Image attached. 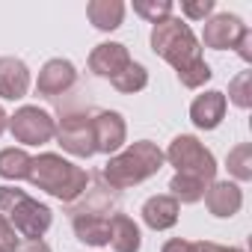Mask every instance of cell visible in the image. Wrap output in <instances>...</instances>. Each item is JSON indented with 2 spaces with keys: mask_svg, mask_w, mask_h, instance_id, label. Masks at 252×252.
<instances>
[{
  "mask_svg": "<svg viewBox=\"0 0 252 252\" xmlns=\"http://www.w3.org/2000/svg\"><path fill=\"white\" fill-rule=\"evenodd\" d=\"M163 152L158 149V143L152 140H137L131 146H125L122 152L110 155V160L101 169V178L107 181L110 190H131L143 181H149L152 175H158L163 169Z\"/></svg>",
  "mask_w": 252,
  "mask_h": 252,
  "instance_id": "6da1fadb",
  "label": "cell"
},
{
  "mask_svg": "<svg viewBox=\"0 0 252 252\" xmlns=\"http://www.w3.org/2000/svg\"><path fill=\"white\" fill-rule=\"evenodd\" d=\"M33 187L45 190L48 196L60 199L63 205H74L86 187H89V172L71 160H65L63 155H54V152H42L39 158H33L30 163V178H27Z\"/></svg>",
  "mask_w": 252,
  "mask_h": 252,
  "instance_id": "7a4b0ae2",
  "label": "cell"
},
{
  "mask_svg": "<svg viewBox=\"0 0 252 252\" xmlns=\"http://www.w3.org/2000/svg\"><path fill=\"white\" fill-rule=\"evenodd\" d=\"M152 51L160 60H166L175 68V74L190 68L193 63L205 60L193 27L184 18H175V15H169V18H163L152 27Z\"/></svg>",
  "mask_w": 252,
  "mask_h": 252,
  "instance_id": "3957f363",
  "label": "cell"
},
{
  "mask_svg": "<svg viewBox=\"0 0 252 252\" xmlns=\"http://www.w3.org/2000/svg\"><path fill=\"white\" fill-rule=\"evenodd\" d=\"M0 217H6L21 240H42L54 222V211L18 187H0Z\"/></svg>",
  "mask_w": 252,
  "mask_h": 252,
  "instance_id": "277c9868",
  "label": "cell"
},
{
  "mask_svg": "<svg viewBox=\"0 0 252 252\" xmlns=\"http://www.w3.org/2000/svg\"><path fill=\"white\" fill-rule=\"evenodd\" d=\"M163 160L169 166H175L178 175H193V178H202L208 184L217 181V158L193 134H178L169 143V149L163 152Z\"/></svg>",
  "mask_w": 252,
  "mask_h": 252,
  "instance_id": "5b68a950",
  "label": "cell"
},
{
  "mask_svg": "<svg viewBox=\"0 0 252 252\" xmlns=\"http://www.w3.org/2000/svg\"><path fill=\"white\" fill-rule=\"evenodd\" d=\"M54 140L71 158L89 160L92 155H98L95 152V134H92V113L77 110V107L63 110V116L57 119V134H54Z\"/></svg>",
  "mask_w": 252,
  "mask_h": 252,
  "instance_id": "8992f818",
  "label": "cell"
},
{
  "mask_svg": "<svg viewBox=\"0 0 252 252\" xmlns=\"http://www.w3.org/2000/svg\"><path fill=\"white\" fill-rule=\"evenodd\" d=\"M6 131H9L12 140L21 143V146H45V143H51L54 134H57V119H54L48 110L36 107V104H24V107H18V110L9 116Z\"/></svg>",
  "mask_w": 252,
  "mask_h": 252,
  "instance_id": "52a82bcc",
  "label": "cell"
},
{
  "mask_svg": "<svg viewBox=\"0 0 252 252\" xmlns=\"http://www.w3.org/2000/svg\"><path fill=\"white\" fill-rule=\"evenodd\" d=\"M92 134H95V152L98 155H116L128 143V125L116 110H95L92 113Z\"/></svg>",
  "mask_w": 252,
  "mask_h": 252,
  "instance_id": "ba28073f",
  "label": "cell"
},
{
  "mask_svg": "<svg viewBox=\"0 0 252 252\" xmlns=\"http://www.w3.org/2000/svg\"><path fill=\"white\" fill-rule=\"evenodd\" d=\"M249 27L243 24L240 15H231V12H220V15H211L202 27V39L199 45L211 48V51H228L240 42V36L246 33Z\"/></svg>",
  "mask_w": 252,
  "mask_h": 252,
  "instance_id": "9c48e42d",
  "label": "cell"
},
{
  "mask_svg": "<svg viewBox=\"0 0 252 252\" xmlns=\"http://www.w3.org/2000/svg\"><path fill=\"white\" fill-rule=\"evenodd\" d=\"M77 83V68L71 60H48L42 68H39V77H36V95L39 98H60L65 95L68 89H74Z\"/></svg>",
  "mask_w": 252,
  "mask_h": 252,
  "instance_id": "30bf717a",
  "label": "cell"
},
{
  "mask_svg": "<svg viewBox=\"0 0 252 252\" xmlns=\"http://www.w3.org/2000/svg\"><path fill=\"white\" fill-rule=\"evenodd\" d=\"M225 110H228L225 92L208 89V92H202V95L193 98V104H190V122L196 125L199 131H214V128H220V125H222Z\"/></svg>",
  "mask_w": 252,
  "mask_h": 252,
  "instance_id": "8fae6325",
  "label": "cell"
},
{
  "mask_svg": "<svg viewBox=\"0 0 252 252\" xmlns=\"http://www.w3.org/2000/svg\"><path fill=\"white\" fill-rule=\"evenodd\" d=\"M131 63V51L125 48L122 42H101L92 48L86 65L95 77H104V80H113L125 65Z\"/></svg>",
  "mask_w": 252,
  "mask_h": 252,
  "instance_id": "7c38bea8",
  "label": "cell"
},
{
  "mask_svg": "<svg viewBox=\"0 0 252 252\" xmlns=\"http://www.w3.org/2000/svg\"><path fill=\"white\" fill-rule=\"evenodd\" d=\"M30 68L18 57H0V98L3 101H21L30 92Z\"/></svg>",
  "mask_w": 252,
  "mask_h": 252,
  "instance_id": "4fadbf2b",
  "label": "cell"
},
{
  "mask_svg": "<svg viewBox=\"0 0 252 252\" xmlns=\"http://www.w3.org/2000/svg\"><path fill=\"white\" fill-rule=\"evenodd\" d=\"M205 205H208L211 217L228 220L243 208V190L234 181H214L208 187V193H205Z\"/></svg>",
  "mask_w": 252,
  "mask_h": 252,
  "instance_id": "5bb4252c",
  "label": "cell"
},
{
  "mask_svg": "<svg viewBox=\"0 0 252 252\" xmlns=\"http://www.w3.org/2000/svg\"><path fill=\"white\" fill-rule=\"evenodd\" d=\"M143 222L152 228V231H166L178 222V214H181V205L169 196V193H158V196H149L143 202Z\"/></svg>",
  "mask_w": 252,
  "mask_h": 252,
  "instance_id": "9a60e30c",
  "label": "cell"
},
{
  "mask_svg": "<svg viewBox=\"0 0 252 252\" xmlns=\"http://www.w3.org/2000/svg\"><path fill=\"white\" fill-rule=\"evenodd\" d=\"M110 246H113V252H140L143 234H140V225L128 214L110 217Z\"/></svg>",
  "mask_w": 252,
  "mask_h": 252,
  "instance_id": "2e32d148",
  "label": "cell"
},
{
  "mask_svg": "<svg viewBox=\"0 0 252 252\" xmlns=\"http://www.w3.org/2000/svg\"><path fill=\"white\" fill-rule=\"evenodd\" d=\"M74 234L86 246H107L110 243V217L101 214H77L71 217Z\"/></svg>",
  "mask_w": 252,
  "mask_h": 252,
  "instance_id": "e0dca14e",
  "label": "cell"
},
{
  "mask_svg": "<svg viewBox=\"0 0 252 252\" xmlns=\"http://www.w3.org/2000/svg\"><path fill=\"white\" fill-rule=\"evenodd\" d=\"M86 18H89V24L95 30L113 33L125 21V3L122 0H92V3L86 6Z\"/></svg>",
  "mask_w": 252,
  "mask_h": 252,
  "instance_id": "ac0fdd59",
  "label": "cell"
},
{
  "mask_svg": "<svg viewBox=\"0 0 252 252\" xmlns=\"http://www.w3.org/2000/svg\"><path fill=\"white\" fill-rule=\"evenodd\" d=\"M30 163L33 158L24 152V149H0V178L6 181H27L30 178Z\"/></svg>",
  "mask_w": 252,
  "mask_h": 252,
  "instance_id": "d6986e66",
  "label": "cell"
},
{
  "mask_svg": "<svg viewBox=\"0 0 252 252\" xmlns=\"http://www.w3.org/2000/svg\"><path fill=\"white\" fill-rule=\"evenodd\" d=\"M113 202H116V193H110V187H98V190L86 187V193L74 205H68V214L71 217H77V214H101V217H107Z\"/></svg>",
  "mask_w": 252,
  "mask_h": 252,
  "instance_id": "ffe728a7",
  "label": "cell"
},
{
  "mask_svg": "<svg viewBox=\"0 0 252 252\" xmlns=\"http://www.w3.org/2000/svg\"><path fill=\"white\" fill-rule=\"evenodd\" d=\"M208 181H202V178H193V175H172V181H169V196L178 202V205H196V202H202L205 199V193H208Z\"/></svg>",
  "mask_w": 252,
  "mask_h": 252,
  "instance_id": "44dd1931",
  "label": "cell"
},
{
  "mask_svg": "<svg viewBox=\"0 0 252 252\" xmlns=\"http://www.w3.org/2000/svg\"><path fill=\"white\" fill-rule=\"evenodd\" d=\"M110 83H113V89L122 92V95H134V92H143V89L149 86V71H146L143 63H134V60H131Z\"/></svg>",
  "mask_w": 252,
  "mask_h": 252,
  "instance_id": "7402d4cb",
  "label": "cell"
},
{
  "mask_svg": "<svg viewBox=\"0 0 252 252\" xmlns=\"http://www.w3.org/2000/svg\"><path fill=\"white\" fill-rule=\"evenodd\" d=\"M225 166H228L234 184H240V181H252V146H249V143L234 146V149L228 152V158H225Z\"/></svg>",
  "mask_w": 252,
  "mask_h": 252,
  "instance_id": "603a6c76",
  "label": "cell"
},
{
  "mask_svg": "<svg viewBox=\"0 0 252 252\" xmlns=\"http://www.w3.org/2000/svg\"><path fill=\"white\" fill-rule=\"evenodd\" d=\"M225 101H231L234 107L240 110H249L252 107V71H240L237 77L228 80V95Z\"/></svg>",
  "mask_w": 252,
  "mask_h": 252,
  "instance_id": "cb8c5ba5",
  "label": "cell"
},
{
  "mask_svg": "<svg viewBox=\"0 0 252 252\" xmlns=\"http://www.w3.org/2000/svg\"><path fill=\"white\" fill-rule=\"evenodd\" d=\"M172 9H175V6H172V0H134V12H137L140 18L152 21V24L169 18Z\"/></svg>",
  "mask_w": 252,
  "mask_h": 252,
  "instance_id": "d4e9b609",
  "label": "cell"
},
{
  "mask_svg": "<svg viewBox=\"0 0 252 252\" xmlns=\"http://www.w3.org/2000/svg\"><path fill=\"white\" fill-rule=\"evenodd\" d=\"M211 77H214V71H211V65H208L205 60H199V63H193L190 68L178 71V80H181V86H187V89H199V86H205Z\"/></svg>",
  "mask_w": 252,
  "mask_h": 252,
  "instance_id": "484cf974",
  "label": "cell"
},
{
  "mask_svg": "<svg viewBox=\"0 0 252 252\" xmlns=\"http://www.w3.org/2000/svg\"><path fill=\"white\" fill-rule=\"evenodd\" d=\"M181 15L187 21H208L214 15V0H184Z\"/></svg>",
  "mask_w": 252,
  "mask_h": 252,
  "instance_id": "4316f807",
  "label": "cell"
},
{
  "mask_svg": "<svg viewBox=\"0 0 252 252\" xmlns=\"http://www.w3.org/2000/svg\"><path fill=\"white\" fill-rule=\"evenodd\" d=\"M21 246V237L15 234L12 222L6 217H0V252H15Z\"/></svg>",
  "mask_w": 252,
  "mask_h": 252,
  "instance_id": "83f0119b",
  "label": "cell"
},
{
  "mask_svg": "<svg viewBox=\"0 0 252 252\" xmlns=\"http://www.w3.org/2000/svg\"><path fill=\"white\" fill-rule=\"evenodd\" d=\"M160 252H196V243L193 240H184V237H172L160 246Z\"/></svg>",
  "mask_w": 252,
  "mask_h": 252,
  "instance_id": "f1b7e54d",
  "label": "cell"
},
{
  "mask_svg": "<svg viewBox=\"0 0 252 252\" xmlns=\"http://www.w3.org/2000/svg\"><path fill=\"white\" fill-rule=\"evenodd\" d=\"M234 51H237V57H240L243 63H252V30H246V33L240 36V42L234 45Z\"/></svg>",
  "mask_w": 252,
  "mask_h": 252,
  "instance_id": "f546056e",
  "label": "cell"
},
{
  "mask_svg": "<svg viewBox=\"0 0 252 252\" xmlns=\"http://www.w3.org/2000/svg\"><path fill=\"white\" fill-rule=\"evenodd\" d=\"M196 252H243L240 246H220L214 240H199L196 243Z\"/></svg>",
  "mask_w": 252,
  "mask_h": 252,
  "instance_id": "4dcf8cb0",
  "label": "cell"
},
{
  "mask_svg": "<svg viewBox=\"0 0 252 252\" xmlns=\"http://www.w3.org/2000/svg\"><path fill=\"white\" fill-rule=\"evenodd\" d=\"M15 252H51V246L45 240H21V246Z\"/></svg>",
  "mask_w": 252,
  "mask_h": 252,
  "instance_id": "1f68e13d",
  "label": "cell"
},
{
  "mask_svg": "<svg viewBox=\"0 0 252 252\" xmlns=\"http://www.w3.org/2000/svg\"><path fill=\"white\" fill-rule=\"evenodd\" d=\"M6 125H9V116H6V110H3V107H0V137H3Z\"/></svg>",
  "mask_w": 252,
  "mask_h": 252,
  "instance_id": "d6a6232c",
  "label": "cell"
}]
</instances>
